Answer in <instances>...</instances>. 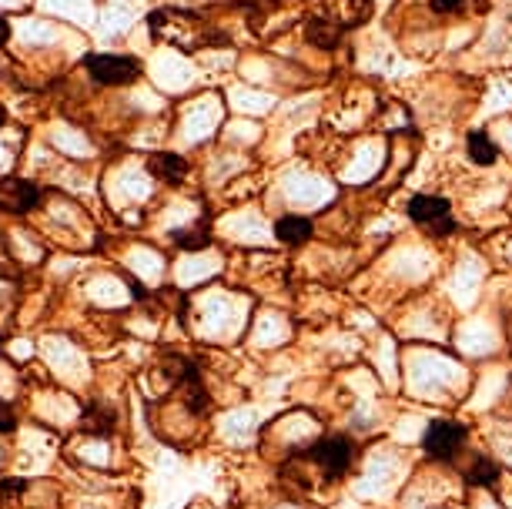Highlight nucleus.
Wrapping results in <instances>:
<instances>
[{
    "mask_svg": "<svg viewBox=\"0 0 512 509\" xmlns=\"http://www.w3.org/2000/svg\"><path fill=\"white\" fill-rule=\"evenodd\" d=\"M148 27L154 37L181 47V51H195V47L208 44V27L201 17L188 11H154L148 17Z\"/></svg>",
    "mask_w": 512,
    "mask_h": 509,
    "instance_id": "nucleus-1",
    "label": "nucleus"
},
{
    "mask_svg": "<svg viewBox=\"0 0 512 509\" xmlns=\"http://www.w3.org/2000/svg\"><path fill=\"white\" fill-rule=\"evenodd\" d=\"M305 456L312 459L318 469H322L325 479H338V476L349 473L355 449H352V443L345 436H328V439H318V443L308 446Z\"/></svg>",
    "mask_w": 512,
    "mask_h": 509,
    "instance_id": "nucleus-2",
    "label": "nucleus"
},
{
    "mask_svg": "<svg viewBox=\"0 0 512 509\" xmlns=\"http://www.w3.org/2000/svg\"><path fill=\"white\" fill-rule=\"evenodd\" d=\"M462 446H466V429H462L459 422H449V419L432 422L422 436V449L432 459H442V463H452V459L462 453Z\"/></svg>",
    "mask_w": 512,
    "mask_h": 509,
    "instance_id": "nucleus-3",
    "label": "nucleus"
},
{
    "mask_svg": "<svg viewBox=\"0 0 512 509\" xmlns=\"http://www.w3.org/2000/svg\"><path fill=\"white\" fill-rule=\"evenodd\" d=\"M91 78L98 84H111V88H121V84H131L141 74V64L134 57L124 54H91L88 61Z\"/></svg>",
    "mask_w": 512,
    "mask_h": 509,
    "instance_id": "nucleus-4",
    "label": "nucleus"
},
{
    "mask_svg": "<svg viewBox=\"0 0 512 509\" xmlns=\"http://www.w3.org/2000/svg\"><path fill=\"white\" fill-rule=\"evenodd\" d=\"M409 218L415 225L429 228V232H452L456 222L449 215V201L446 198H436V195H415L409 201Z\"/></svg>",
    "mask_w": 512,
    "mask_h": 509,
    "instance_id": "nucleus-5",
    "label": "nucleus"
},
{
    "mask_svg": "<svg viewBox=\"0 0 512 509\" xmlns=\"http://www.w3.org/2000/svg\"><path fill=\"white\" fill-rule=\"evenodd\" d=\"M41 191L24 178H0V211H27L37 205Z\"/></svg>",
    "mask_w": 512,
    "mask_h": 509,
    "instance_id": "nucleus-6",
    "label": "nucleus"
},
{
    "mask_svg": "<svg viewBox=\"0 0 512 509\" xmlns=\"http://www.w3.org/2000/svg\"><path fill=\"white\" fill-rule=\"evenodd\" d=\"M308 41H312L315 47H322V51H332V47H338V41H342V27L335 24V17L328 11H318L308 17V27H305Z\"/></svg>",
    "mask_w": 512,
    "mask_h": 509,
    "instance_id": "nucleus-7",
    "label": "nucleus"
},
{
    "mask_svg": "<svg viewBox=\"0 0 512 509\" xmlns=\"http://www.w3.org/2000/svg\"><path fill=\"white\" fill-rule=\"evenodd\" d=\"M328 14L335 17V24L342 27V31H352V27H359V24L369 21L372 0H335V7Z\"/></svg>",
    "mask_w": 512,
    "mask_h": 509,
    "instance_id": "nucleus-8",
    "label": "nucleus"
},
{
    "mask_svg": "<svg viewBox=\"0 0 512 509\" xmlns=\"http://www.w3.org/2000/svg\"><path fill=\"white\" fill-rule=\"evenodd\" d=\"M148 168H151L161 181H181V178L188 175V161H185V158H178V155H171V151H158V155H151Z\"/></svg>",
    "mask_w": 512,
    "mask_h": 509,
    "instance_id": "nucleus-9",
    "label": "nucleus"
},
{
    "mask_svg": "<svg viewBox=\"0 0 512 509\" xmlns=\"http://www.w3.org/2000/svg\"><path fill=\"white\" fill-rule=\"evenodd\" d=\"M312 232H315V225L302 215H285L282 222H278V238H282L285 245H302L312 238Z\"/></svg>",
    "mask_w": 512,
    "mask_h": 509,
    "instance_id": "nucleus-10",
    "label": "nucleus"
},
{
    "mask_svg": "<svg viewBox=\"0 0 512 509\" xmlns=\"http://www.w3.org/2000/svg\"><path fill=\"white\" fill-rule=\"evenodd\" d=\"M466 151H469V158L476 161V165H492V161L499 158V148L492 144L489 134H482V131H472L469 134Z\"/></svg>",
    "mask_w": 512,
    "mask_h": 509,
    "instance_id": "nucleus-11",
    "label": "nucleus"
},
{
    "mask_svg": "<svg viewBox=\"0 0 512 509\" xmlns=\"http://www.w3.org/2000/svg\"><path fill=\"white\" fill-rule=\"evenodd\" d=\"M114 422H118V416H114V409L108 406H91L88 409V416H84V429H91V432H111L114 429Z\"/></svg>",
    "mask_w": 512,
    "mask_h": 509,
    "instance_id": "nucleus-12",
    "label": "nucleus"
},
{
    "mask_svg": "<svg viewBox=\"0 0 512 509\" xmlns=\"http://www.w3.org/2000/svg\"><path fill=\"white\" fill-rule=\"evenodd\" d=\"M499 479V466L489 463V459L476 456L472 459V469H469V483H496Z\"/></svg>",
    "mask_w": 512,
    "mask_h": 509,
    "instance_id": "nucleus-13",
    "label": "nucleus"
},
{
    "mask_svg": "<svg viewBox=\"0 0 512 509\" xmlns=\"http://www.w3.org/2000/svg\"><path fill=\"white\" fill-rule=\"evenodd\" d=\"M429 7L436 14H456V11L466 7V0H429Z\"/></svg>",
    "mask_w": 512,
    "mask_h": 509,
    "instance_id": "nucleus-14",
    "label": "nucleus"
},
{
    "mask_svg": "<svg viewBox=\"0 0 512 509\" xmlns=\"http://www.w3.org/2000/svg\"><path fill=\"white\" fill-rule=\"evenodd\" d=\"M17 426V416H14V409L7 406V402H0V432H11Z\"/></svg>",
    "mask_w": 512,
    "mask_h": 509,
    "instance_id": "nucleus-15",
    "label": "nucleus"
},
{
    "mask_svg": "<svg viewBox=\"0 0 512 509\" xmlns=\"http://www.w3.org/2000/svg\"><path fill=\"white\" fill-rule=\"evenodd\" d=\"M4 41H7V21L0 17V44H4Z\"/></svg>",
    "mask_w": 512,
    "mask_h": 509,
    "instance_id": "nucleus-16",
    "label": "nucleus"
},
{
    "mask_svg": "<svg viewBox=\"0 0 512 509\" xmlns=\"http://www.w3.org/2000/svg\"><path fill=\"white\" fill-rule=\"evenodd\" d=\"M4 121H7V114H4V108H0V128H4Z\"/></svg>",
    "mask_w": 512,
    "mask_h": 509,
    "instance_id": "nucleus-17",
    "label": "nucleus"
}]
</instances>
